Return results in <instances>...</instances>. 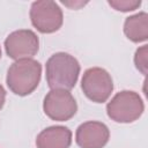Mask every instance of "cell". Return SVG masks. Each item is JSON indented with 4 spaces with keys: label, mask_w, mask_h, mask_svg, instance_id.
I'll return each instance as SVG.
<instances>
[{
    "label": "cell",
    "mask_w": 148,
    "mask_h": 148,
    "mask_svg": "<svg viewBox=\"0 0 148 148\" xmlns=\"http://www.w3.org/2000/svg\"><path fill=\"white\" fill-rule=\"evenodd\" d=\"M80 64L77 59L66 52L52 54L45 65V76L51 89L71 90L75 87L80 75Z\"/></svg>",
    "instance_id": "obj_1"
},
{
    "label": "cell",
    "mask_w": 148,
    "mask_h": 148,
    "mask_svg": "<svg viewBox=\"0 0 148 148\" xmlns=\"http://www.w3.org/2000/svg\"><path fill=\"white\" fill-rule=\"evenodd\" d=\"M72 131L66 126H50L44 128L36 138L37 148H69Z\"/></svg>",
    "instance_id": "obj_9"
},
{
    "label": "cell",
    "mask_w": 148,
    "mask_h": 148,
    "mask_svg": "<svg viewBox=\"0 0 148 148\" xmlns=\"http://www.w3.org/2000/svg\"><path fill=\"white\" fill-rule=\"evenodd\" d=\"M42 65L35 59H21L14 61L6 76V83L12 92L17 96L30 95L39 84Z\"/></svg>",
    "instance_id": "obj_2"
},
{
    "label": "cell",
    "mask_w": 148,
    "mask_h": 148,
    "mask_svg": "<svg viewBox=\"0 0 148 148\" xmlns=\"http://www.w3.org/2000/svg\"><path fill=\"white\" fill-rule=\"evenodd\" d=\"M43 110L52 120L67 121L75 116L77 103L68 90L51 89L44 97Z\"/></svg>",
    "instance_id": "obj_6"
},
{
    "label": "cell",
    "mask_w": 148,
    "mask_h": 148,
    "mask_svg": "<svg viewBox=\"0 0 148 148\" xmlns=\"http://www.w3.org/2000/svg\"><path fill=\"white\" fill-rule=\"evenodd\" d=\"M145 111L141 96L133 90L117 92L106 104L108 117L120 124H130L138 120Z\"/></svg>",
    "instance_id": "obj_3"
},
{
    "label": "cell",
    "mask_w": 148,
    "mask_h": 148,
    "mask_svg": "<svg viewBox=\"0 0 148 148\" xmlns=\"http://www.w3.org/2000/svg\"><path fill=\"white\" fill-rule=\"evenodd\" d=\"M108 3L118 12H132L138 9L141 6V1L139 0H109Z\"/></svg>",
    "instance_id": "obj_12"
},
{
    "label": "cell",
    "mask_w": 148,
    "mask_h": 148,
    "mask_svg": "<svg viewBox=\"0 0 148 148\" xmlns=\"http://www.w3.org/2000/svg\"><path fill=\"white\" fill-rule=\"evenodd\" d=\"M110 139L109 127L96 120L82 123L75 132V142L80 148H103Z\"/></svg>",
    "instance_id": "obj_8"
},
{
    "label": "cell",
    "mask_w": 148,
    "mask_h": 148,
    "mask_svg": "<svg viewBox=\"0 0 148 148\" xmlns=\"http://www.w3.org/2000/svg\"><path fill=\"white\" fill-rule=\"evenodd\" d=\"M5 50L7 56L15 61L32 59L39 50L38 36L30 29L15 30L6 37Z\"/></svg>",
    "instance_id": "obj_7"
},
{
    "label": "cell",
    "mask_w": 148,
    "mask_h": 148,
    "mask_svg": "<svg viewBox=\"0 0 148 148\" xmlns=\"http://www.w3.org/2000/svg\"><path fill=\"white\" fill-rule=\"evenodd\" d=\"M29 15L31 24L42 34H53L58 31L64 23L61 8L57 2L51 0L32 2Z\"/></svg>",
    "instance_id": "obj_4"
},
{
    "label": "cell",
    "mask_w": 148,
    "mask_h": 148,
    "mask_svg": "<svg viewBox=\"0 0 148 148\" xmlns=\"http://www.w3.org/2000/svg\"><path fill=\"white\" fill-rule=\"evenodd\" d=\"M0 59H1V47H0Z\"/></svg>",
    "instance_id": "obj_14"
},
{
    "label": "cell",
    "mask_w": 148,
    "mask_h": 148,
    "mask_svg": "<svg viewBox=\"0 0 148 148\" xmlns=\"http://www.w3.org/2000/svg\"><path fill=\"white\" fill-rule=\"evenodd\" d=\"M148 45H142L135 51L134 54V64L139 72L143 75L147 74V62H148Z\"/></svg>",
    "instance_id": "obj_11"
},
{
    "label": "cell",
    "mask_w": 148,
    "mask_h": 148,
    "mask_svg": "<svg viewBox=\"0 0 148 148\" xmlns=\"http://www.w3.org/2000/svg\"><path fill=\"white\" fill-rule=\"evenodd\" d=\"M124 34L133 43H141L148 39V14L140 12L125 18Z\"/></svg>",
    "instance_id": "obj_10"
},
{
    "label": "cell",
    "mask_w": 148,
    "mask_h": 148,
    "mask_svg": "<svg viewBox=\"0 0 148 148\" xmlns=\"http://www.w3.org/2000/svg\"><path fill=\"white\" fill-rule=\"evenodd\" d=\"M81 89L87 98L95 103H104L113 91V81L102 67L88 68L81 79Z\"/></svg>",
    "instance_id": "obj_5"
},
{
    "label": "cell",
    "mask_w": 148,
    "mask_h": 148,
    "mask_svg": "<svg viewBox=\"0 0 148 148\" xmlns=\"http://www.w3.org/2000/svg\"><path fill=\"white\" fill-rule=\"evenodd\" d=\"M5 102H6V90H5V88L0 84V110L3 108Z\"/></svg>",
    "instance_id": "obj_13"
}]
</instances>
